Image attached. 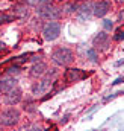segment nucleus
I'll return each mask as SVG.
<instances>
[{
	"mask_svg": "<svg viewBox=\"0 0 124 131\" xmlns=\"http://www.w3.org/2000/svg\"><path fill=\"white\" fill-rule=\"evenodd\" d=\"M38 15L45 20H58L62 15V11L52 3V0H38Z\"/></svg>",
	"mask_w": 124,
	"mask_h": 131,
	"instance_id": "f257e3e1",
	"label": "nucleus"
},
{
	"mask_svg": "<svg viewBox=\"0 0 124 131\" xmlns=\"http://www.w3.org/2000/svg\"><path fill=\"white\" fill-rule=\"evenodd\" d=\"M52 60H53V63H56L58 66H68V64L73 63L74 55H73V52H71L70 49H67V47H58L56 50H53Z\"/></svg>",
	"mask_w": 124,
	"mask_h": 131,
	"instance_id": "f03ea898",
	"label": "nucleus"
},
{
	"mask_svg": "<svg viewBox=\"0 0 124 131\" xmlns=\"http://www.w3.org/2000/svg\"><path fill=\"white\" fill-rule=\"evenodd\" d=\"M59 34H61V23H58V21H55V20L47 21V23L44 25V28H42V37H44V40H47V41L56 40V38L59 37Z\"/></svg>",
	"mask_w": 124,
	"mask_h": 131,
	"instance_id": "7ed1b4c3",
	"label": "nucleus"
},
{
	"mask_svg": "<svg viewBox=\"0 0 124 131\" xmlns=\"http://www.w3.org/2000/svg\"><path fill=\"white\" fill-rule=\"evenodd\" d=\"M20 121V113L15 108H8L0 114V124L3 127H12Z\"/></svg>",
	"mask_w": 124,
	"mask_h": 131,
	"instance_id": "20e7f679",
	"label": "nucleus"
},
{
	"mask_svg": "<svg viewBox=\"0 0 124 131\" xmlns=\"http://www.w3.org/2000/svg\"><path fill=\"white\" fill-rule=\"evenodd\" d=\"M18 87V81L12 76V75H5V76H2L0 78V93H3V95H6L8 92H11V90H14V89H17Z\"/></svg>",
	"mask_w": 124,
	"mask_h": 131,
	"instance_id": "39448f33",
	"label": "nucleus"
},
{
	"mask_svg": "<svg viewBox=\"0 0 124 131\" xmlns=\"http://www.w3.org/2000/svg\"><path fill=\"white\" fill-rule=\"evenodd\" d=\"M86 78V72L80 70V69H68L65 72V81L67 82H77V81H82Z\"/></svg>",
	"mask_w": 124,
	"mask_h": 131,
	"instance_id": "423d86ee",
	"label": "nucleus"
},
{
	"mask_svg": "<svg viewBox=\"0 0 124 131\" xmlns=\"http://www.w3.org/2000/svg\"><path fill=\"white\" fill-rule=\"evenodd\" d=\"M111 9V3L107 0H100L92 5V14L95 17H104Z\"/></svg>",
	"mask_w": 124,
	"mask_h": 131,
	"instance_id": "0eeeda50",
	"label": "nucleus"
},
{
	"mask_svg": "<svg viewBox=\"0 0 124 131\" xmlns=\"http://www.w3.org/2000/svg\"><path fill=\"white\" fill-rule=\"evenodd\" d=\"M52 85H53V82H52L50 79H42V81L36 82V84L32 87V93H33L35 96H41V95H44L45 92H49V90L52 89Z\"/></svg>",
	"mask_w": 124,
	"mask_h": 131,
	"instance_id": "6e6552de",
	"label": "nucleus"
},
{
	"mask_svg": "<svg viewBox=\"0 0 124 131\" xmlns=\"http://www.w3.org/2000/svg\"><path fill=\"white\" fill-rule=\"evenodd\" d=\"M20 99H21V90L17 87V89H14V90H11V92H8L6 95H5V101L9 104V105H14V104H17V102H20Z\"/></svg>",
	"mask_w": 124,
	"mask_h": 131,
	"instance_id": "1a4fd4ad",
	"label": "nucleus"
},
{
	"mask_svg": "<svg viewBox=\"0 0 124 131\" xmlns=\"http://www.w3.org/2000/svg\"><path fill=\"white\" fill-rule=\"evenodd\" d=\"M45 72H47V66L44 64L42 61L35 63V64L32 66V69H30V75L33 76V78H41V76L45 75Z\"/></svg>",
	"mask_w": 124,
	"mask_h": 131,
	"instance_id": "9d476101",
	"label": "nucleus"
},
{
	"mask_svg": "<svg viewBox=\"0 0 124 131\" xmlns=\"http://www.w3.org/2000/svg\"><path fill=\"white\" fill-rule=\"evenodd\" d=\"M94 46H101V47H106L107 43H109V35L106 32H98L92 40Z\"/></svg>",
	"mask_w": 124,
	"mask_h": 131,
	"instance_id": "9b49d317",
	"label": "nucleus"
},
{
	"mask_svg": "<svg viewBox=\"0 0 124 131\" xmlns=\"http://www.w3.org/2000/svg\"><path fill=\"white\" fill-rule=\"evenodd\" d=\"M77 11L82 14V18H88V17L91 15V12H92V3H89V2L82 3V5L77 8Z\"/></svg>",
	"mask_w": 124,
	"mask_h": 131,
	"instance_id": "f8f14e48",
	"label": "nucleus"
},
{
	"mask_svg": "<svg viewBox=\"0 0 124 131\" xmlns=\"http://www.w3.org/2000/svg\"><path fill=\"white\" fill-rule=\"evenodd\" d=\"M27 14H29L27 6H24V5H17V6H14V15H15V17L24 18V17H27Z\"/></svg>",
	"mask_w": 124,
	"mask_h": 131,
	"instance_id": "ddd939ff",
	"label": "nucleus"
},
{
	"mask_svg": "<svg viewBox=\"0 0 124 131\" xmlns=\"http://www.w3.org/2000/svg\"><path fill=\"white\" fill-rule=\"evenodd\" d=\"M17 17L14 14H0V25H5V23H11L14 21Z\"/></svg>",
	"mask_w": 124,
	"mask_h": 131,
	"instance_id": "4468645a",
	"label": "nucleus"
},
{
	"mask_svg": "<svg viewBox=\"0 0 124 131\" xmlns=\"http://www.w3.org/2000/svg\"><path fill=\"white\" fill-rule=\"evenodd\" d=\"M6 73H8V75H12V76H14V75H18V73H20V66L18 64L9 66V67L6 69Z\"/></svg>",
	"mask_w": 124,
	"mask_h": 131,
	"instance_id": "2eb2a0df",
	"label": "nucleus"
},
{
	"mask_svg": "<svg viewBox=\"0 0 124 131\" xmlns=\"http://www.w3.org/2000/svg\"><path fill=\"white\" fill-rule=\"evenodd\" d=\"M86 55H88V58H89L92 63L97 61V52H95V49H88V50H86Z\"/></svg>",
	"mask_w": 124,
	"mask_h": 131,
	"instance_id": "dca6fc26",
	"label": "nucleus"
},
{
	"mask_svg": "<svg viewBox=\"0 0 124 131\" xmlns=\"http://www.w3.org/2000/svg\"><path fill=\"white\" fill-rule=\"evenodd\" d=\"M114 40H115V41H121V40H124V31H123V29H118V31L115 32Z\"/></svg>",
	"mask_w": 124,
	"mask_h": 131,
	"instance_id": "f3484780",
	"label": "nucleus"
},
{
	"mask_svg": "<svg viewBox=\"0 0 124 131\" xmlns=\"http://www.w3.org/2000/svg\"><path fill=\"white\" fill-rule=\"evenodd\" d=\"M103 28H104V31H112L114 29V23L111 20H103Z\"/></svg>",
	"mask_w": 124,
	"mask_h": 131,
	"instance_id": "a211bd4d",
	"label": "nucleus"
},
{
	"mask_svg": "<svg viewBox=\"0 0 124 131\" xmlns=\"http://www.w3.org/2000/svg\"><path fill=\"white\" fill-rule=\"evenodd\" d=\"M27 57H29V55H21V57H18L17 60H14V64L20 66V63H24V61H27V60H29Z\"/></svg>",
	"mask_w": 124,
	"mask_h": 131,
	"instance_id": "6ab92c4d",
	"label": "nucleus"
},
{
	"mask_svg": "<svg viewBox=\"0 0 124 131\" xmlns=\"http://www.w3.org/2000/svg\"><path fill=\"white\" fill-rule=\"evenodd\" d=\"M123 81H124V78H117V79H115V81H114L112 84H114V85H118V84H121Z\"/></svg>",
	"mask_w": 124,
	"mask_h": 131,
	"instance_id": "aec40b11",
	"label": "nucleus"
},
{
	"mask_svg": "<svg viewBox=\"0 0 124 131\" xmlns=\"http://www.w3.org/2000/svg\"><path fill=\"white\" fill-rule=\"evenodd\" d=\"M24 2H27L29 5H36L38 3V0H24Z\"/></svg>",
	"mask_w": 124,
	"mask_h": 131,
	"instance_id": "412c9836",
	"label": "nucleus"
},
{
	"mask_svg": "<svg viewBox=\"0 0 124 131\" xmlns=\"http://www.w3.org/2000/svg\"><path fill=\"white\" fill-rule=\"evenodd\" d=\"M120 21H121V23L124 21V9H123V12L120 14Z\"/></svg>",
	"mask_w": 124,
	"mask_h": 131,
	"instance_id": "4be33fe9",
	"label": "nucleus"
},
{
	"mask_svg": "<svg viewBox=\"0 0 124 131\" xmlns=\"http://www.w3.org/2000/svg\"><path fill=\"white\" fill-rule=\"evenodd\" d=\"M3 49H5V43H3V41H0V52H2Z\"/></svg>",
	"mask_w": 124,
	"mask_h": 131,
	"instance_id": "5701e85b",
	"label": "nucleus"
},
{
	"mask_svg": "<svg viewBox=\"0 0 124 131\" xmlns=\"http://www.w3.org/2000/svg\"><path fill=\"white\" fill-rule=\"evenodd\" d=\"M123 95H124V92H123Z\"/></svg>",
	"mask_w": 124,
	"mask_h": 131,
	"instance_id": "b1692460",
	"label": "nucleus"
}]
</instances>
